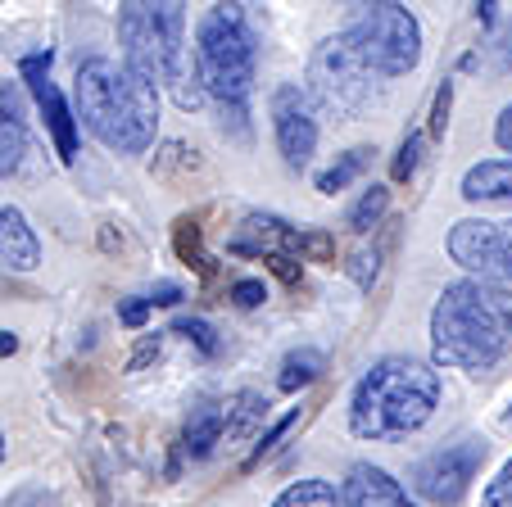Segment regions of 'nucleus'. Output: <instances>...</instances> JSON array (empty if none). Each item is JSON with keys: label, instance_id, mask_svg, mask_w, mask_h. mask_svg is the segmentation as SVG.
Listing matches in <instances>:
<instances>
[{"label": "nucleus", "instance_id": "4468645a", "mask_svg": "<svg viewBox=\"0 0 512 507\" xmlns=\"http://www.w3.org/2000/svg\"><path fill=\"white\" fill-rule=\"evenodd\" d=\"M340 494H345V507H417L408 489L386 467H372V462H354Z\"/></svg>", "mask_w": 512, "mask_h": 507}, {"label": "nucleus", "instance_id": "ddd939ff", "mask_svg": "<svg viewBox=\"0 0 512 507\" xmlns=\"http://www.w3.org/2000/svg\"><path fill=\"white\" fill-rule=\"evenodd\" d=\"M232 254H245V259H268V263H281V259H304V231H295L286 218H272V213H245L236 236L227 240Z\"/></svg>", "mask_w": 512, "mask_h": 507}, {"label": "nucleus", "instance_id": "7ed1b4c3", "mask_svg": "<svg viewBox=\"0 0 512 507\" xmlns=\"http://www.w3.org/2000/svg\"><path fill=\"white\" fill-rule=\"evenodd\" d=\"M440 408V372L435 363L390 354L358 376L349 394V431L358 440H408Z\"/></svg>", "mask_w": 512, "mask_h": 507}, {"label": "nucleus", "instance_id": "2eb2a0df", "mask_svg": "<svg viewBox=\"0 0 512 507\" xmlns=\"http://www.w3.org/2000/svg\"><path fill=\"white\" fill-rule=\"evenodd\" d=\"M0 263L14 272H32L41 263V240L32 231L28 213L14 204H0Z\"/></svg>", "mask_w": 512, "mask_h": 507}, {"label": "nucleus", "instance_id": "a878e982", "mask_svg": "<svg viewBox=\"0 0 512 507\" xmlns=\"http://www.w3.org/2000/svg\"><path fill=\"white\" fill-rule=\"evenodd\" d=\"M150 313H155L150 295H127V299H118V322H123L127 331H141V326L150 322Z\"/></svg>", "mask_w": 512, "mask_h": 507}, {"label": "nucleus", "instance_id": "2f4dec72", "mask_svg": "<svg viewBox=\"0 0 512 507\" xmlns=\"http://www.w3.org/2000/svg\"><path fill=\"white\" fill-rule=\"evenodd\" d=\"M304 254L318 263H336V240L327 231H304Z\"/></svg>", "mask_w": 512, "mask_h": 507}, {"label": "nucleus", "instance_id": "f8f14e48", "mask_svg": "<svg viewBox=\"0 0 512 507\" xmlns=\"http://www.w3.org/2000/svg\"><path fill=\"white\" fill-rule=\"evenodd\" d=\"M19 73L28 82L32 100H37L41 118H46V132L55 141V154L64 163L78 159V109L64 100V91L50 82V50H37V55H23L19 59Z\"/></svg>", "mask_w": 512, "mask_h": 507}, {"label": "nucleus", "instance_id": "39448f33", "mask_svg": "<svg viewBox=\"0 0 512 507\" xmlns=\"http://www.w3.org/2000/svg\"><path fill=\"white\" fill-rule=\"evenodd\" d=\"M118 41H123V64H132L155 87H173L182 109L200 105L204 91L195 87L191 59H186V5L127 0L118 5Z\"/></svg>", "mask_w": 512, "mask_h": 507}, {"label": "nucleus", "instance_id": "a211bd4d", "mask_svg": "<svg viewBox=\"0 0 512 507\" xmlns=\"http://www.w3.org/2000/svg\"><path fill=\"white\" fill-rule=\"evenodd\" d=\"M272 507H345V494H340L336 480H322V476H309V480H295L286 485Z\"/></svg>", "mask_w": 512, "mask_h": 507}, {"label": "nucleus", "instance_id": "c756f323", "mask_svg": "<svg viewBox=\"0 0 512 507\" xmlns=\"http://www.w3.org/2000/svg\"><path fill=\"white\" fill-rule=\"evenodd\" d=\"M263 299H268V286H263L259 277H241V281H232V304H236V308H259Z\"/></svg>", "mask_w": 512, "mask_h": 507}, {"label": "nucleus", "instance_id": "b1692460", "mask_svg": "<svg viewBox=\"0 0 512 507\" xmlns=\"http://www.w3.org/2000/svg\"><path fill=\"white\" fill-rule=\"evenodd\" d=\"M177 254H182L191 268L209 272V259H204V249H200V227H195V218H177Z\"/></svg>", "mask_w": 512, "mask_h": 507}, {"label": "nucleus", "instance_id": "7c9ffc66", "mask_svg": "<svg viewBox=\"0 0 512 507\" xmlns=\"http://www.w3.org/2000/svg\"><path fill=\"white\" fill-rule=\"evenodd\" d=\"M449 105H454V82H445V87L435 91V105H431V136L440 141L449 127Z\"/></svg>", "mask_w": 512, "mask_h": 507}, {"label": "nucleus", "instance_id": "f257e3e1", "mask_svg": "<svg viewBox=\"0 0 512 507\" xmlns=\"http://www.w3.org/2000/svg\"><path fill=\"white\" fill-rule=\"evenodd\" d=\"M512 354V290L494 281H449L431 308V363L490 372Z\"/></svg>", "mask_w": 512, "mask_h": 507}, {"label": "nucleus", "instance_id": "9d476101", "mask_svg": "<svg viewBox=\"0 0 512 507\" xmlns=\"http://www.w3.org/2000/svg\"><path fill=\"white\" fill-rule=\"evenodd\" d=\"M449 259L467 268L476 281H512V222L463 218L449 231Z\"/></svg>", "mask_w": 512, "mask_h": 507}, {"label": "nucleus", "instance_id": "0eeeda50", "mask_svg": "<svg viewBox=\"0 0 512 507\" xmlns=\"http://www.w3.org/2000/svg\"><path fill=\"white\" fill-rule=\"evenodd\" d=\"M309 96L336 118H363L381 100V77L358 59L345 32H336L309 55Z\"/></svg>", "mask_w": 512, "mask_h": 507}, {"label": "nucleus", "instance_id": "e433bc0d", "mask_svg": "<svg viewBox=\"0 0 512 507\" xmlns=\"http://www.w3.org/2000/svg\"><path fill=\"white\" fill-rule=\"evenodd\" d=\"M19 354V335L14 331H0V358H14Z\"/></svg>", "mask_w": 512, "mask_h": 507}, {"label": "nucleus", "instance_id": "473e14b6", "mask_svg": "<svg viewBox=\"0 0 512 507\" xmlns=\"http://www.w3.org/2000/svg\"><path fill=\"white\" fill-rule=\"evenodd\" d=\"M490 46H494V68H512V19H503L494 28Z\"/></svg>", "mask_w": 512, "mask_h": 507}, {"label": "nucleus", "instance_id": "412c9836", "mask_svg": "<svg viewBox=\"0 0 512 507\" xmlns=\"http://www.w3.org/2000/svg\"><path fill=\"white\" fill-rule=\"evenodd\" d=\"M390 213V191L386 186H372V191L358 195V204L349 209V227L358 231V236H368L372 227H381V218Z\"/></svg>", "mask_w": 512, "mask_h": 507}, {"label": "nucleus", "instance_id": "1a4fd4ad", "mask_svg": "<svg viewBox=\"0 0 512 507\" xmlns=\"http://www.w3.org/2000/svg\"><path fill=\"white\" fill-rule=\"evenodd\" d=\"M481 462H485V444L481 440H458V444H445V449L426 453L408 480H413V494L426 498V503L458 507L467 498V489H472Z\"/></svg>", "mask_w": 512, "mask_h": 507}, {"label": "nucleus", "instance_id": "4c0bfd02", "mask_svg": "<svg viewBox=\"0 0 512 507\" xmlns=\"http://www.w3.org/2000/svg\"><path fill=\"white\" fill-rule=\"evenodd\" d=\"M499 426H503V431H512V403H508V412L499 417Z\"/></svg>", "mask_w": 512, "mask_h": 507}, {"label": "nucleus", "instance_id": "c85d7f7f", "mask_svg": "<svg viewBox=\"0 0 512 507\" xmlns=\"http://www.w3.org/2000/svg\"><path fill=\"white\" fill-rule=\"evenodd\" d=\"M0 507H59V498L50 494L46 485H23V489L0 498Z\"/></svg>", "mask_w": 512, "mask_h": 507}, {"label": "nucleus", "instance_id": "6ab92c4d", "mask_svg": "<svg viewBox=\"0 0 512 507\" xmlns=\"http://www.w3.org/2000/svg\"><path fill=\"white\" fill-rule=\"evenodd\" d=\"M327 372V358H322V349H290L286 358H281V372H277V390L281 394H295L304 390V385H313L318 376Z\"/></svg>", "mask_w": 512, "mask_h": 507}, {"label": "nucleus", "instance_id": "bb28decb", "mask_svg": "<svg viewBox=\"0 0 512 507\" xmlns=\"http://www.w3.org/2000/svg\"><path fill=\"white\" fill-rule=\"evenodd\" d=\"M377 272H381V249L377 245H372V249H358L354 259H349V277H354L363 290H372Z\"/></svg>", "mask_w": 512, "mask_h": 507}, {"label": "nucleus", "instance_id": "f704fd0d", "mask_svg": "<svg viewBox=\"0 0 512 507\" xmlns=\"http://www.w3.org/2000/svg\"><path fill=\"white\" fill-rule=\"evenodd\" d=\"M186 299V290L177 286V281H159L155 290H150V304H164V308H173V304H182Z\"/></svg>", "mask_w": 512, "mask_h": 507}, {"label": "nucleus", "instance_id": "58836bf2", "mask_svg": "<svg viewBox=\"0 0 512 507\" xmlns=\"http://www.w3.org/2000/svg\"><path fill=\"white\" fill-rule=\"evenodd\" d=\"M0 462H5V435H0Z\"/></svg>", "mask_w": 512, "mask_h": 507}, {"label": "nucleus", "instance_id": "5701e85b", "mask_svg": "<svg viewBox=\"0 0 512 507\" xmlns=\"http://www.w3.org/2000/svg\"><path fill=\"white\" fill-rule=\"evenodd\" d=\"M295 421H300V408H290L281 421H272V431H268V435H259V444H254V453H250V458H245V471L263 467V458H272V449H277V440L290 431V426H295Z\"/></svg>", "mask_w": 512, "mask_h": 507}, {"label": "nucleus", "instance_id": "72a5a7b5", "mask_svg": "<svg viewBox=\"0 0 512 507\" xmlns=\"http://www.w3.org/2000/svg\"><path fill=\"white\" fill-rule=\"evenodd\" d=\"M159 349H164V335H145V340H141V349H136V354L132 358H127V372H141V367L145 363H155V358H159Z\"/></svg>", "mask_w": 512, "mask_h": 507}, {"label": "nucleus", "instance_id": "f03ea898", "mask_svg": "<svg viewBox=\"0 0 512 507\" xmlns=\"http://www.w3.org/2000/svg\"><path fill=\"white\" fill-rule=\"evenodd\" d=\"M78 123L114 154H145L159 136V87L132 64L91 55L73 73Z\"/></svg>", "mask_w": 512, "mask_h": 507}, {"label": "nucleus", "instance_id": "cd10ccee", "mask_svg": "<svg viewBox=\"0 0 512 507\" xmlns=\"http://www.w3.org/2000/svg\"><path fill=\"white\" fill-rule=\"evenodd\" d=\"M481 507H512V458L499 467V476L485 485L481 494Z\"/></svg>", "mask_w": 512, "mask_h": 507}, {"label": "nucleus", "instance_id": "c9c22d12", "mask_svg": "<svg viewBox=\"0 0 512 507\" xmlns=\"http://www.w3.org/2000/svg\"><path fill=\"white\" fill-rule=\"evenodd\" d=\"M494 141H499V150L512 154V105L499 114V123H494Z\"/></svg>", "mask_w": 512, "mask_h": 507}, {"label": "nucleus", "instance_id": "f3484780", "mask_svg": "<svg viewBox=\"0 0 512 507\" xmlns=\"http://www.w3.org/2000/svg\"><path fill=\"white\" fill-rule=\"evenodd\" d=\"M458 191H463L467 204H512V159L472 163Z\"/></svg>", "mask_w": 512, "mask_h": 507}, {"label": "nucleus", "instance_id": "423d86ee", "mask_svg": "<svg viewBox=\"0 0 512 507\" xmlns=\"http://www.w3.org/2000/svg\"><path fill=\"white\" fill-rule=\"evenodd\" d=\"M345 37L381 82L413 73L417 59H422V23H417L413 10L390 5V0L386 5H358Z\"/></svg>", "mask_w": 512, "mask_h": 507}, {"label": "nucleus", "instance_id": "dca6fc26", "mask_svg": "<svg viewBox=\"0 0 512 507\" xmlns=\"http://www.w3.org/2000/svg\"><path fill=\"white\" fill-rule=\"evenodd\" d=\"M28 154V123H23V100L14 87H0V177L23 168Z\"/></svg>", "mask_w": 512, "mask_h": 507}, {"label": "nucleus", "instance_id": "aec40b11", "mask_svg": "<svg viewBox=\"0 0 512 507\" xmlns=\"http://www.w3.org/2000/svg\"><path fill=\"white\" fill-rule=\"evenodd\" d=\"M372 154H377V150H368V145H358V150H345V154H340V159L327 168V173H318V191H322V195H340L349 182H358V177L368 173Z\"/></svg>", "mask_w": 512, "mask_h": 507}, {"label": "nucleus", "instance_id": "9b49d317", "mask_svg": "<svg viewBox=\"0 0 512 507\" xmlns=\"http://www.w3.org/2000/svg\"><path fill=\"white\" fill-rule=\"evenodd\" d=\"M272 141H277V154L290 173H304L318 150V118H313L309 91H300L295 82L272 91Z\"/></svg>", "mask_w": 512, "mask_h": 507}, {"label": "nucleus", "instance_id": "393cba45", "mask_svg": "<svg viewBox=\"0 0 512 507\" xmlns=\"http://www.w3.org/2000/svg\"><path fill=\"white\" fill-rule=\"evenodd\" d=\"M422 150H426V136H422V132H413L404 145H399L395 163H390V173H395V182H408V177L417 173V163H422Z\"/></svg>", "mask_w": 512, "mask_h": 507}, {"label": "nucleus", "instance_id": "4be33fe9", "mask_svg": "<svg viewBox=\"0 0 512 507\" xmlns=\"http://www.w3.org/2000/svg\"><path fill=\"white\" fill-rule=\"evenodd\" d=\"M173 331H177V335H186V340H191V345L200 349L204 358H218V354H223V340H218V331H213V326L204 322V317H177Z\"/></svg>", "mask_w": 512, "mask_h": 507}, {"label": "nucleus", "instance_id": "20e7f679", "mask_svg": "<svg viewBox=\"0 0 512 507\" xmlns=\"http://www.w3.org/2000/svg\"><path fill=\"white\" fill-rule=\"evenodd\" d=\"M254 64H259V46L245 23V5H209L195 23V82L236 132H245V114H250Z\"/></svg>", "mask_w": 512, "mask_h": 507}, {"label": "nucleus", "instance_id": "6e6552de", "mask_svg": "<svg viewBox=\"0 0 512 507\" xmlns=\"http://www.w3.org/2000/svg\"><path fill=\"white\" fill-rule=\"evenodd\" d=\"M268 421V399L254 390H236L227 399H204L191 408V417L182 421V435H177V462H204L213 453L232 449V444H245L254 431Z\"/></svg>", "mask_w": 512, "mask_h": 507}]
</instances>
